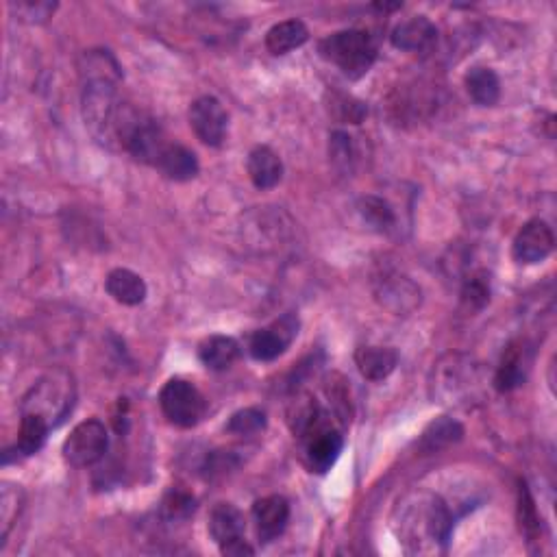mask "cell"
<instances>
[{
  "label": "cell",
  "mask_w": 557,
  "mask_h": 557,
  "mask_svg": "<svg viewBox=\"0 0 557 557\" xmlns=\"http://www.w3.org/2000/svg\"><path fill=\"white\" fill-rule=\"evenodd\" d=\"M309 40V31L303 20H283L266 33V48L272 55H288Z\"/></svg>",
  "instance_id": "44dd1931"
},
{
  "label": "cell",
  "mask_w": 557,
  "mask_h": 557,
  "mask_svg": "<svg viewBox=\"0 0 557 557\" xmlns=\"http://www.w3.org/2000/svg\"><path fill=\"white\" fill-rule=\"evenodd\" d=\"M194 510H196L194 497L181 490H170L162 505V512L168 521H185V518H190L194 514Z\"/></svg>",
  "instance_id": "4dcf8cb0"
},
{
  "label": "cell",
  "mask_w": 557,
  "mask_h": 557,
  "mask_svg": "<svg viewBox=\"0 0 557 557\" xmlns=\"http://www.w3.org/2000/svg\"><path fill=\"white\" fill-rule=\"evenodd\" d=\"M355 364L364 379L383 381L394 373L399 355L390 346H360L355 351Z\"/></svg>",
  "instance_id": "ac0fdd59"
},
{
  "label": "cell",
  "mask_w": 557,
  "mask_h": 557,
  "mask_svg": "<svg viewBox=\"0 0 557 557\" xmlns=\"http://www.w3.org/2000/svg\"><path fill=\"white\" fill-rule=\"evenodd\" d=\"M264 429H266V414L262 410H257V407H246V410L235 412L227 423V431L233 433V436H242V438L257 436V433H262Z\"/></svg>",
  "instance_id": "83f0119b"
},
{
  "label": "cell",
  "mask_w": 557,
  "mask_h": 557,
  "mask_svg": "<svg viewBox=\"0 0 557 557\" xmlns=\"http://www.w3.org/2000/svg\"><path fill=\"white\" fill-rule=\"evenodd\" d=\"M329 159L333 168L342 172V175H353L357 166V148L353 135L346 131H333L329 138Z\"/></svg>",
  "instance_id": "4316f807"
},
{
  "label": "cell",
  "mask_w": 557,
  "mask_h": 557,
  "mask_svg": "<svg viewBox=\"0 0 557 557\" xmlns=\"http://www.w3.org/2000/svg\"><path fill=\"white\" fill-rule=\"evenodd\" d=\"M529 373V355L525 342H512L501 357L497 375H494V388L501 394L514 392L525 383Z\"/></svg>",
  "instance_id": "5bb4252c"
},
{
  "label": "cell",
  "mask_w": 557,
  "mask_h": 557,
  "mask_svg": "<svg viewBox=\"0 0 557 557\" xmlns=\"http://www.w3.org/2000/svg\"><path fill=\"white\" fill-rule=\"evenodd\" d=\"M318 53L349 79H362L375 66L377 44L366 31H338L318 44Z\"/></svg>",
  "instance_id": "7a4b0ae2"
},
{
  "label": "cell",
  "mask_w": 557,
  "mask_h": 557,
  "mask_svg": "<svg viewBox=\"0 0 557 557\" xmlns=\"http://www.w3.org/2000/svg\"><path fill=\"white\" fill-rule=\"evenodd\" d=\"M438 29L429 18L414 16L401 24H396L390 33V42L394 48L405 53H423L436 44Z\"/></svg>",
  "instance_id": "4fadbf2b"
},
{
  "label": "cell",
  "mask_w": 557,
  "mask_h": 557,
  "mask_svg": "<svg viewBox=\"0 0 557 557\" xmlns=\"http://www.w3.org/2000/svg\"><path fill=\"white\" fill-rule=\"evenodd\" d=\"M48 431H51V425H48L42 416L22 414L16 451L24 457L42 451V447L46 444V438H48Z\"/></svg>",
  "instance_id": "cb8c5ba5"
},
{
  "label": "cell",
  "mask_w": 557,
  "mask_h": 557,
  "mask_svg": "<svg viewBox=\"0 0 557 557\" xmlns=\"http://www.w3.org/2000/svg\"><path fill=\"white\" fill-rule=\"evenodd\" d=\"M155 168L162 172V175L170 181H192L201 166H198V159L196 155L190 151V148H185L183 144L177 142H168V146L159 155Z\"/></svg>",
  "instance_id": "2e32d148"
},
{
  "label": "cell",
  "mask_w": 557,
  "mask_h": 557,
  "mask_svg": "<svg viewBox=\"0 0 557 557\" xmlns=\"http://www.w3.org/2000/svg\"><path fill=\"white\" fill-rule=\"evenodd\" d=\"M460 303L468 314H477L490 303V275L486 270H473L464 279Z\"/></svg>",
  "instance_id": "d4e9b609"
},
{
  "label": "cell",
  "mask_w": 557,
  "mask_h": 557,
  "mask_svg": "<svg viewBox=\"0 0 557 557\" xmlns=\"http://www.w3.org/2000/svg\"><path fill=\"white\" fill-rule=\"evenodd\" d=\"M412 540L429 538L433 544H447L453 531V516L440 497L418 499L407 512V523Z\"/></svg>",
  "instance_id": "8992f818"
},
{
  "label": "cell",
  "mask_w": 557,
  "mask_h": 557,
  "mask_svg": "<svg viewBox=\"0 0 557 557\" xmlns=\"http://www.w3.org/2000/svg\"><path fill=\"white\" fill-rule=\"evenodd\" d=\"M107 294L120 305L135 307L146 301V281L129 268H114L105 279Z\"/></svg>",
  "instance_id": "e0dca14e"
},
{
  "label": "cell",
  "mask_w": 557,
  "mask_h": 557,
  "mask_svg": "<svg viewBox=\"0 0 557 557\" xmlns=\"http://www.w3.org/2000/svg\"><path fill=\"white\" fill-rule=\"evenodd\" d=\"M464 429L457 420H451L447 416H442L436 423H431L427 431L423 433V440H420V449L433 453L440 451L444 447H451L457 440H462Z\"/></svg>",
  "instance_id": "484cf974"
},
{
  "label": "cell",
  "mask_w": 557,
  "mask_h": 557,
  "mask_svg": "<svg viewBox=\"0 0 557 557\" xmlns=\"http://www.w3.org/2000/svg\"><path fill=\"white\" fill-rule=\"evenodd\" d=\"M0 523H3V542L9 536V529L14 525V521L20 514L22 507V492L14 486H5L3 488V499H0Z\"/></svg>",
  "instance_id": "d6a6232c"
},
{
  "label": "cell",
  "mask_w": 557,
  "mask_h": 557,
  "mask_svg": "<svg viewBox=\"0 0 557 557\" xmlns=\"http://www.w3.org/2000/svg\"><path fill=\"white\" fill-rule=\"evenodd\" d=\"M329 114L333 118H338L340 122H351V125H360L364 116L368 114V109L362 101L349 96V94H331L329 103Z\"/></svg>",
  "instance_id": "f1b7e54d"
},
{
  "label": "cell",
  "mask_w": 557,
  "mask_h": 557,
  "mask_svg": "<svg viewBox=\"0 0 557 557\" xmlns=\"http://www.w3.org/2000/svg\"><path fill=\"white\" fill-rule=\"evenodd\" d=\"M355 209H357V214H360L364 225L375 233L388 235V233L396 231V225H399V218H396L394 207L381 196H375V194L362 196L360 201H357Z\"/></svg>",
  "instance_id": "ffe728a7"
},
{
  "label": "cell",
  "mask_w": 557,
  "mask_h": 557,
  "mask_svg": "<svg viewBox=\"0 0 557 557\" xmlns=\"http://www.w3.org/2000/svg\"><path fill=\"white\" fill-rule=\"evenodd\" d=\"M227 111L214 96H201L190 105V127L205 146L218 148L227 138Z\"/></svg>",
  "instance_id": "30bf717a"
},
{
  "label": "cell",
  "mask_w": 557,
  "mask_h": 557,
  "mask_svg": "<svg viewBox=\"0 0 557 557\" xmlns=\"http://www.w3.org/2000/svg\"><path fill=\"white\" fill-rule=\"evenodd\" d=\"M109 447L107 427L98 418H88L70 431L64 442V460L70 466L88 468L103 460Z\"/></svg>",
  "instance_id": "ba28073f"
},
{
  "label": "cell",
  "mask_w": 557,
  "mask_h": 557,
  "mask_svg": "<svg viewBox=\"0 0 557 557\" xmlns=\"http://www.w3.org/2000/svg\"><path fill=\"white\" fill-rule=\"evenodd\" d=\"M11 9L16 11V16L20 20L40 24V22H46L48 18H53V14L57 11V3H46V0H40V3H33V0H22V3H11Z\"/></svg>",
  "instance_id": "1f68e13d"
},
{
  "label": "cell",
  "mask_w": 557,
  "mask_h": 557,
  "mask_svg": "<svg viewBox=\"0 0 557 557\" xmlns=\"http://www.w3.org/2000/svg\"><path fill=\"white\" fill-rule=\"evenodd\" d=\"M209 536L218 547L244 538V514L233 503H216L209 512Z\"/></svg>",
  "instance_id": "d6986e66"
},
{
  "label": "cell",
  "mask_w": 557,
  "mask_h": 557,
  "mask_svg": "<svg viewBox=\"0 0 557 557\" xmlns=\"http://www.w3.org/2000/svg\"><path fill=\"white\" fill-rule=\"evenodd\" d=\"M299 316L283 314L275 323L257 329L249 340V353L257 362H272L290 349V344L299 336Z\"/></svg>",
  "instance_id": "9c48e42d"
},
{
  "label": "cell",
  "mask_w": 557,
  "mask_h": 557,
  "mask_svg": "<svg viewBox=\"0 0 557 557\" xmlns=\"http://www.w3.org/2000/svg\"><path fill=\"white\" fill-rule=\"evenodd\" d=\"M81 109L85 127L94 135L96 142H101L107 148L120 146L118 144V125L125 103L120 101L118 81L109 79H94L83 83Z\"/></svg>",
  "instance_id": "6da1fadb"
},
{
  "label": "cell",
  "mask_w": 557,
  "mask_h": 557,
  "mask_svg": "<svg viewBox=\"0 0 557 557\" xmlns=\"http://www.w3.org/2000/svg\"><path fill=\"white\" fill-rule=\"evenodd\" d=\"M77 390H74L72 375L66 370H53L44 375L29 394L22 399V414L42 416L48 425L57 427L72 412Z\"/></svg>",
  "instance_id": "3957f363"
},
{
  "label": "cell",
  "mask_w": 557,
  "mask_h": 557,
  "mask_svg": "<svg viewBox=\"0 0 557 557\" xmlns=\"http://www.w3.org/2000/svg\"><path fill=\"white\" fill-rule=\"evenodd\" d=\"M375 299L394 316H410L423 303V292L399 270H381L373 281Z\"/></svg>",
  "instance_id": "52a82bcc"
},
{
  "label": "cell",
  "mask_w": 557,
  "mask_h": 557,
  "mask_svg": "<svg viewBox=\"0 0 557 557\" xmlns=\"http://www.w3.org/2000/svg\"><path fill=\"white\" fill-rule=\"evenodd\" d=\"M159 407H162L168 423L181 429H192L203 420L207 401L194 383L185 379H170L159 392Z\"/></svg>",
  "instance_id": "5b68a950"
},
{
  "label": "cell",
  "mask_w": 557,
  "mask_h": 557,
  "mask_svg": "<svg viewBox=\"0 0 557 557\" xmlns=\"http://www.w3.org/2000/svg\"><path fill=\"white\" fill-rule=\"evenodd\" d=\"M222 555H229V557H242V555H255V549L251 547L249 542H246L244 538L240 540H233L229 544H225V547H220Z\"/></svg>",
  "instance_id": "836d02e7"
},
{
  "label": "cell",
  "mask_w": 557,
  "mask_h": 557,
  "mask_svg": "<svg viewBox=\"0 0 557 557\" xmlns=\"http://www.w3.org/2000/svg\"><path fill=\"white\" fill-rule=\"evenodd\" d=\"M518 523H521V531L531 540H536L540 534V518L536 503L531 499V494L525 484L518 486Z\"/></svg>",
  "instance_id": "f546056e"
},
{
  "label": "cell",
  "mask_w": 557,
  "mask_h": 557,
  "mask_svg": "<svg viewBox=\"0 0 557 557\" xmlns=\"http://www.w3.org/2000/svg\"><path fill=\"white\" fill-rule=\"evenodd\" d=\"M253 523L259 542L268 544L277 540L290 523V503L279 494L257 499L253 503Z\"/></svg>",
  "instance_id": "7c38bea8"
},
{
  "label": "cell",
  "mask_w": 557,
  "mask_h": 557,
  "mask_svg": "<svg viewBox=\"0 0 557 557\" xmlns=\"http://www.w3.org/2000/svg\"><path fill=\"white\" fill-rule=\"evenodd\" d=\"M555 249V235L549 227V222L540 218L529 220L523 225V229L516 233L514 244H512V255L518 264L534 266L542 264Z\"/></svg>",
  "instance_id": "8fae6325"
},
{
  "label": "cell",
  "mask_w": 557,
  "mask_h": 557,
  "mask_svg": "<svg viewBox=\"0 0 557 557\" xmlns=\"http://www.w3.org/2000/svg\"><path fill=\"white\" fill-rule=\"evenodd\" d=\"M246 170L257 190L277 188L283 179L281 157L270 146H255L246 159Z\"/></svg>",
  "instance_id": "9a60e30c"
},
{
  "label": "cell",
  "mask_w": 557,
  "mask_h": 557,
  "mask_svg": "<svg viewBox=\"0 0 557 557\" xmlns=\"http://www.w3.org/2000/svg\"><path fill=\"white\" fill-rule=\"evenodd\" d=\"M198 357L209 370H227L240 357V344L229 336H209L198 346Z\"/></svg>",
  "instance_id": "7402d4cb"
},
{
  "label": "cell",
  "mask_w": 557,
  "mask_h": 557,
  "mask_svg": "<svg viewBox=\"0 0 557 557\" xmlns=\"http://www.w3.org/2000/svg\"><path fill=\"white\" fill-rule=\"evenodd\" d=\"M466 92L479 107H492L501 98V81L492 68L477 66L466 74Z\"/></svg>",
  "instance_id": "603a6c76"
},
{
  "label": "cell",
  "mask_w": 557,
  "mask_h": 557,
  "mask_svg": "<svg viewBox=\"0 0 557 557\" xmlns=\"http://www.w3.org/2000/svg\"><path fill=\"white\" fill-rule=\"evenodd\" d=\"M296 438L301 440L305 466L318 475L331 470V466L338 462L344 447V438L340 429L333 425L331 416L325 410L301 433V436Z\"/></svg>",
  "instance_id": "277c9868"
}]
</instances>
